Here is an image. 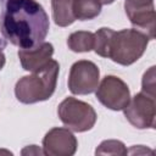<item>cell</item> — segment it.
<instances>
[{
	"instance_id": "cell-4",
	"label": "cell",
	"mask_w": 156,
	"mask_h": 156,
	"mask_svg": "<svg viewBox=\"0 0 156 156\" xmlns=\"http://www.w3.org/2000/svg\"><path fill=\"white\" fill-rule=\"evenodd\" d=\"M57 115L68 129L77 133L90 130L98 119V115L90 104L72 96H68L60 102Z\"/></svg>"
},
{
	"instance_id": "cell-12",
	"label": "cell",
	"mask_w": 156,
	"mask_h": 156,
	"mask_svg": "<svg viewBox=\"0 0 156 156\" xmlns=\"http://www.w3.org/2000/svg\"><path fill=\"white\" fill-rule=\"evenodd\" d=\"M101 2L99 0H73L72 9L76 20L89 21L98 17L101 12Z\"/></svg>"
},
{
	"instance_id": "cell-10",
	"label": "cell",
	"mask_w": 156,
	"mask_h": 156,
	"mask_svg": "<svg viewBox=\"0 0 156 156\" xmlns=\"http://www.w3.org/2000/svg\"><path fill=\"white\" fill-rule=\"evenodd\" d=\"M17 55L23 69L35 72L43 68L51 60L54 55V46L51 43L43 41L30 49H20Z\"/></svg>"
},
{
	"instance_id": "cell-8",
	"label": "cell",
	"mask_w": 156,
	"mask_h": 156,
	"mask_svg": "<svg viewBox=\"0 0 156 156\" xmlns=\"http://www.w3.org/2000/svg\"><path fill=\"white\" fill-rule=\"evenodd\" d=\"M124 11L135 29L146 34L150 40L155 39L156 13L154 0H126Z\"/></svg>"
},
{
	"instance_id": "cell-16",
	"label": "cell",
	"mask_w": 156,
	"mask_h": 156,
	"mask_svg": "<svg viewBox=\"0 0 156 156\" xmlns=\"http://www.w3.org/2000/svg\"><path fill=\"white\" fill-rule=\"evenodd\" d=\"M141 89L144 93L155 96V66H151L143 76Z\"/></svg>"
},
{
	"instance_id": "cell-17",
	"label": "cell",
	"mask_w": 156,
	"mask_h": 156,
	"mask_svg": "<svg viewBox=\"0 0 156 156\" xmlns=\"http://www.w3.org/2000/svg\"><path fill=\"white\" fill-rule=\"evenodd\" d=\"M21 154L22 155H45L44 150L39 149V146H37V145H28V146H26L21 151Z\"/></svg>"
},
{
	"instance_id": "cell-3",
	"label": "cell",
	"mask_w": 156,
	"mask_h": 156,
	"mask_svg": "<svg viewBox=\"0 0 156 156\" xmlns=\"http://www.w3.org/2000/svg\"><path fill=\"white\" fill-rule=\"evenodd\" d=\"M149 40L146 34L135 28L115 30L111 38L107 58L122 66H130L144 55Z\"/></svg>"
},
{
	"instance_id": "cell-6",
	"label": "cell",
	"mask_w": 156,
	"mask_h": 156,
	"mask_svg": "<svg viewBox=\"0 0 156 156\" xmlns=\"http://www.w3.org/2000/svg\"><path fill=\"white\" fill-rule=\"evenodd\" d=\"M155 96H151L144 91L135 94L130 98L127 106L123 108L127 121L138 129L155 128L156 110Z\"/></svg>"
},
{
	"instance_id": "cell-1",
	"label": "cell",
	"mask_w": 156,
	"mask_h": 156,
	"mask_svg": "<svg viewBox=\"0 0 156 156\" xmlns=\"http://www.w3.org/2000/svg\"><path fill=\"white\" fill-rule=\"evenodd\" d=\"M0 32L20 49H30L45 41L50 22L37 0H0Z\"/></svg>"
},
{
	"instance_id": "cell-15",
	"label": "cell",
	"mask_w": 156,
	"mask_h": 156,
	"mask_svg": "<svg viewBox=\"0 0 156 156\" xmlns=\"http://www.w3.org/2000/svg\"><path fill=\"white\" fill-rule=\"evenodd\" d=\"M128 150L126 145L121 140L108 139L100 143V145L95 150V155H127Z\"/></svg>"
},
{
	"instance_id": "cell-18",
	"label": "cell",
	"mask_w": 156,
	"mask_h": 156,
	"mask_svg": "<svg viewBox=\"0 0 156 156\" xmlns=\"http://www.w3.org/2000/svg\"><path fill=\"white\" fill-rule=\"evenodd\" d=\"M4 46H5V43L0 41V69H2L5 63H6V57H5V54H4V50H2Z\"/></svg>"
},
{
	"instance_id": "cell-7",
	"label": "cell",
	"mask_w": 156,
	"mask_h": 156,
	"mask_svg": "<svg viewBox=\"0 0 156 156\" xmlns=\"http://www.w3.org/2000/svg\"><path fill=\"white\" fill-rule=\"evenodd\" d=\"M96 98L105 107L122 111L130 100V90L124 80L117 76H105L95 90Z\"/></svg>"
},
{
	"instance_id": "cell-11",
	"label": "cell",
	"mask_w": 156,
	"mask_h": 156,
	"mask_svg": "<svg viewBox=\"0 0 156 156\" xmlns=\"http://www.w3.org/2000/svg\"><path fill=\"white\" fill-rule=\"evenodd\" d=\"M72 2L73 0H51L52 20L56 26L68 27L76 21Z\"/></svg>"
},
{
	"instance_id": "cell-9",
	"label": "cell",
	"mask_w": 156,
	"mask_h": 156,
	"mask_svg": "<svg viewBox=\"0 0 156 156\" xmlns=\"http://www.w3.org/2000/svg\"><path fill=\"white\" fill-rule=\"evenodd\" d=\"M78 147V140L68 128H51L43 139V150L49 156H72Z\"/></svg>"
},
{
	"instance_id": "cell-14",
	"label": "cell",
	"mask_w": 156,
	"mask_h": 156,
	"mask_svg": "<svg viewBox=\"0 0 156 156\" xmlns=\"http://www.w3.org/2000/svg\"><path fill=\"white\" fill-rule=\"evenodd\" d=\"M115 30L108 27H102L94 33V51L101 57H108L111 38Z\"/></svg>"
},
{
	"instance_id": "cell-13",
	"label": "cell",
	"mask_w": 156,
	"mask_h": 156,
	"mask_svg": "<svg viewBox=\"0 0 156 156\" xmlns=\"http://www.w3.org/2000/svg\"><path fill=\"white\" fill-rule=\"evenodd\" d=\"M67 46L73 52H89L94 49V33L77 30L68 35Z\"/></svg>"
},
{
	"instance_id": "cell-5",
	"label": "cell",
	"mask_w": 156,
	"mask_h": 156,
	"mask_svg": "<svg viewBox=\"0 0 156 156\" xmlns=\"http://www.w3.org/2000/svg\"><path fill=\"white\" fill-rule=\"evenodd\" d=\"M100 82L99 67L89 60H79L71 66L68 89L74 95H88L96 90Z\"/></svg>"
},
{
	"instance_id": "cell-2",
	"label": "cell",
	"mask_w": 156,
	"mask_h": 156,
	"mask_svg": "<svg viewBox=\"0 0 156 156\" xmlns=\"http://www.w3.org/2000/svg\"><path fill=\"white\" fill-rule=\"evenodd\" d=\"M60 65L50 60L43 68L20 78L15 85L16 99L22 104H35L52 96L57 84Z\"/></svg>"
},
{
	"instance_id": "cell-19",
	"label": "cell",
	"mask_w": 156,
	"mask_h": 156,
	"mask_svg": "<svg viewBox=\"0 0 156 156\" xmlns=\"http://www.w3.org/2000/svg\"><path fill=\"white\" fill-rule=\"evenodd\" d=\"M100 2H101V5H110V4H112L115 0H99Z\"/></svg>"
}]
</instances>
